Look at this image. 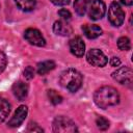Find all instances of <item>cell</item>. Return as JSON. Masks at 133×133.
Here are the masks:
<instances>
[{
    "label": "cell",
    "instance_id": "obj_18",
    "mask_svg": "<svg viewBox=\"0 0 133 133\" xmlns=\"http://www.w3.org/2000/svg\"><path fill=\"white\" fill-rule=\"evenodd\" d=\"M117 47L122 51H128L131 48V42L129 37L127 36H122L117 39Z\"/></svg>",
    "mask_w": 133,
    "mask_h": 133
},
{
    "label": "cell",
    "instance_id": "obj_23",
    "mask_svg": "<svg viewBox=\"0 0 133 133\" xmlns=\"http://www.w3.org/2000/svg\"><path fill=\"white\" fill-rule=\"evenodd\" d=\"M24 76H25V78L27 80H31L34 77V70H33V68L30 66V65L26 66V69L24 70Z\"/></svg>",
    "mask_w": 133,
    "mask_h": 133
},
{
    "label": "cell",
    "instance_id": "obj_13",
    "mask_svg": "<svg viewBox=\"0 0 133 133\" xmlns=\"http://www.w3.org/2000/svg\"><path fill=\"white\" fill-rule=\"evenodd\" d=\"M82 30L83 33L85 34V36L87 38H97L98 36H100L102 34V29L98 26V25H89V24H85L82 26Z\"/></svg>",
    "mask_w": 133,
    "mask_h": 133
},
{
    "label": "cell",
    "instance_id": "obj_19",
    "mask_svg": "<svg viewBox=\"0 0 133 133\" xmlns=\"http://www.w3.org/2000/svg\"><path fill=\"white\" fill-rule=\"evenodd\" d=\"M48 97L50 99V102L53 105H57V104H60L62 102V97L54 89H49L48 90Z\"/></svg>",
    "mask_w": 133,
    "mask_h": 133
},
{
    "label": "cell",
    "instance_id": "obj_3",
    "mask_svg": "<svg viewBox=\"0 0 133 133\" xmlns=\"http://www.w3.org/2000/svg\"><path fill=\"white\" fill-rule=\"evenodd\" d=\"M52 127L55 133H74L78 131L76 124L71 118L63 115L56 116L53 121Z\"/></svg>",
    "mask_w": 133,
    "mask_h": 133
},
{
    "label": "cell",
    "instance_id": "obj_27",
    "mask_svg": "<svg viewBox=\"0 0 133 133\" xmlns=\"http://www.w3.org/2000/svg\"><path fill=\"white\" fill-rule=\"evenodd\" d=\"M121 2H122L124 5L131 6V5H132V3H133V0H121Z\"/></svg>",
    "mask_w": 133,
    "mask_h": 133
},
{
    "label": "cell",
    "instance_id": "obj_6",
    "mask_svg": "<svg viewBox=\"0 0 133 133\" xmlns=\"http://www.w3.org/2000/svg\"><path fill=\"white\" fill-rule=\"evenodd\" d=\"M88 17L91 20H100L106 12V5L102 0H92L87 6Z\"/></svg>",
    "mask_w": 133,
    "mask_h": 133
},
{
    "label": "cell",
    "instance_id": "obj_26",
    "mask_svg": "<svg viewBox=\"0 0 133 133\" xmlns=\"http://www.w3.org/2000/svg\"><path fill=\"white\" fill-rule=\"evenodd\" d=\"M109 63H110L111 66H118V65L121 64V60H119L118 57H115V56H114V57H112V58L110 59Z\"/></svg>",
    "mask_w": 133,
    "mask_h": 133
},
{
    "label": "cell",
    "instance_id": "obj_9",
    "mask_svg": "<svg viewBox=\"0 0 133 133\" xmlns=\"http://www.w3.org/2000/svg\"><path fill=\"white\" fill-rule=\"evenodd\" d=\"M27 113H28V108L27 106L25 105H21L17 108L14 116L8 121V126L11 127V128H16V127H19L23 122L24 119L26 118L27 116Z\"/></svg>",
    "mask_w": 133,
    "mask_h": 133
},
{
    "label": "cell",
    "instance_id": "obj_20",
    "mask_svg": "<svg viewBox=\"0 0 133 133\" xmlns=\"http://www.w3.org/2000/svg\"><path fill=\"white\" fill-rule=\"evenodd\" d=\"M96 124H97V127L102 130V131H105L109 128V122L107 118L103 117V116H99L97 119H96Z\"/></svg>",
    "mask_w": 133,
    "mask_h": 133
},
{
    "label": "cell",
    "instance_id": "obj_7",
    "mask_svg": "<svg viewBox=\"0 0 133 133\" xmlns=\"http://www.w3.org/2000/svg\"><path fill=\"white\" fill-rule=\"evenodd\" d=\"M86 59L89 64L94 66H99V68L104 66L108 61L107 57L100 49H90L87 52Z\"/></svg>",
    "mask_w": 133,
    "mask_h": 133
},
{
    "label": "cell",
    "instance_id": "obj_21",
    "mask_svg": "<svg viewBox=\"0 0 133 133\" xmlns=\"http://www.w3.org/2000/svg\"><path fill=\"white\" fill-rule=\"evenodd\" d=\"M58 16L60 17L61 21H64V22H69V21L72 19L71 12H70L68 9H65V8L59 9V10H58Z\"/></svg>",
    "mask_w": 133,
    "mask_h": 133
},
{
    "label": "cell",
    "instance_id": "obj_4",
    "mask_svg": "<svg viewBox=\"0 0 133 133\" xmlns=\"http://www.w3.org/2000/svg\"><path fill=\"white\" fill-rule=\"evenodd\" d=\"M108 21L114 27H119L125 21V12L117 2H112L108 8Z\"/></svg>",
    "mask_w": 133,
    "mask_h": 133
},
{
    "label": "cell",
    "instance_id": "obj_10",
    "mask_svg": "<svg viewBox=\"0 0 133 133\" xmlns=\"http://www.w3.org/2000/svg\"><path fill=\"white\" fill-rule=\"evenodd\" d=\"M70 51L77 57H82L85 52V44L80 36H75L69 42Z\"/></svg>",
    "mask_w": 133,
    "mask_h": 133
},
{
    "label": "cell",
    "instance_id": "obj_17",
    "mask_svg": "<svg viewBox=\"0 0 133 133\" xmlns=\"http://www.w3.org/2000/svg\"><path fill=\"white\" fill-rule=\"evenodd\" d=\"M90 0H75L74 8L78 16H84Z\"/></svg>",
    "mask_w": 133,
    "mask_h": 133
},
{
    "label": "cell",
    "instance_id": "obj_22",
    "mask_svg": "<svg viewBox=\"0 0 133 133\" xmlns=\"http://www.w3.org/2000/svg\"><path fill=\"white\" fill-rule=\"evenodd\" d=\"M6 64H7V58H6V55L4 54L3 51L0 50V74L4 71Z\"/></svg>",
    "mask_w": 133,
    "mask_h": 133
},
{
    "label": "cell",
    "instance_id": "obj_8",
    "mask_svg": "<svg viewBox=\"0 0 133 133\" xmlns=\"http://www.w3.org/2000/svg\"><path fill=\"white\" fill-rule=\"evenodd\" d=\"M24 37L29 44H31L33 46L44 47L46 45V39L44 38L43 34L41 33L39 30H37L35 28L26 29L25 32H24Z\"/></svg>",
    "mask_w": 133,
    "mask_h": 133
},
{
    "label": "cell",
    "instance_id": "obj_5",
    "mask_svg": "<svg viewBox=\"0 0 133 133\" xmlns=\"http://www.w3.org/2000/svg\"><path fill=\"white\" fill-rule=\"evenodd\" d=\"M112 78L125 85H131L133 81V71L128 66H122L112 73Z\"/></svg>",
    "mask_w": 133,
    "mask_h": 133
},
{
    "label": "cell",
    "instance_id": "obj_14",
    "mask_svg": "<svg viewBox=\"0 0 133 133\" xmlns=\"http://www.w3.org/2000/svg\"><path fill=\"white\" fill-rule=\"evenodd\" d=\"M56 66L55 62L53 60H45L43 62H39L37 64V73L38 75L43 76V75H46L47 73H49L50 71L54 70Z\"/></svg>",
    "mask_w": 133,
    "mask_h": 133
},
{
    "label": "cell",
    "instance_id": "obj_11",
    "mask_svg": "<svg viewBox=\"0 0 133 133\" xmlns=\"http://www.w3.org/2000/svg\"><path fill=\"white\" fill-rule=\"evenodd\" d=\"M12 92L19 101H23L28 95V85L23 81L15 82L12 85Z\"/></svg>",
    "mask_w": 133,
    "mask_h": 133
},
{
    "label": "cell",
    "instance_id": "obj_16",
    "mask_svg": "<svg viewBox=\"0 0 133 133\" xmlns=\"http://www.w3.org/2000/svg\"><path fill=\"white\" fill-rule=\"evenodd\" d=\"M10 112V104L3 98H0V123H2Z\"/></svg>",
    "mask_w": 133,
    "mask_h": 133
},
{
    "label": "cell",
    "instance_id": "obj_12",
    "mask_svg": "<svg viewBox=\"0 0 133 133\" xmlns=\"http://www.w3.org/2000/svg\"><path fill=\"white\" fill-rule=\"evenodd\" d=\"M53 31L57 35L68 36L72 33V27L64 21H56L53 25Z\"/></svg>",
    "mask_w": 133,
    "mask_h": 133
},
{
    "label": "cell",
    "instance_id": "obj_1",
    "mask_svg": "<svg viewBox=\"0 0 133 133\" xmlns=\"http://www.w3.org/2000/svg\"><path fill=\"white\" fill-rule=\"evenodd\" d=\"M94 101L98 107L106 109L119 102V94L112 86H102L95 91Z\"/></svg>",
    "mask_w": 133,
    "mask_h": 133
},
{
    "label": "cell",
    "instance_id": "obj_24",
    "mask_svg": "<svg viewBox=\"0 0 133 133\" xmlns=\"http://www.w3.org/2000/svg\"><path fill=\"white\" fill-rule=\"evenodd\" d=\"M28 131H30V132H43L44 130L41 128V127H38V125H36L35 123H29V125H28Z\"/></svg>",
    "mask_w": 133,
    "mask_h": 133
},
{
    "label": "cell",
    "instance_id": "obj_25",
    "mask_svg": "<svg viewBox=\"0 0 133 133\" xmlns=\"http://www.w3.org/2000/svg\"><path fill=\"white\" fill-rule=\"evenodd\" d=\"M53 4L55 5H59V6H63V5H68L70 4L71 0H50Z\"/></svg>",
    "mask_w": 133,
    "mask_h": 133
},
{
    "label": "cell",
    "instance_id": "obj_2",
    "mask_svg": "<svg viewBox=\"0 0 133 133\" xmlns=\"http://www.w3.org/2000/svg\"><path fill=\"white\" fill-rule=\"evenodd\" d=\"M82 81H83V77L81 73L75 69L64 70L59 77L60 85L71 92H76L81 87Z\"/></svg>",
    "mask_w": 133,
    "mask_h": 133
},
{
    "label": "cell",
    "instance_id": "obj_15",
    "mask_svg": "<svg viewBox=\"0 0 133 133\" xmlns=\"http://www.w3.org/2000/svg\"><path fill=\"white\" fill-rule=\"evenodd\" d=\"M17 6L23 11H31L36 5L35 0H15Z\"/></svg>",
    "mask_w": 133,
    "mask_h": 133
}]
</instances>
